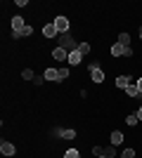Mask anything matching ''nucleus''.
Wrapping results in <instances>:
<instances>
[{
  "instance_id": "obj_10",
  "label": "nucleus",
  "mask_w": 142,
  "mask_h": 158,
  "mask_svg": "<svg viewBox=\"0 0 142 158\" xmlns=\"http://www.w3.org/2000/svg\"><path fill=\"white\" fill-rule=\"evenodd\" d=\"M130 85V76L123 73V76H116V90H126Z\"/></svg>"
},
{
  "instance_id": "obj_29",
  "label": "nucleus",
  "mask_w": 142,
  "mask_h": 158,
  "mask_svg": "<svg viewBox=\"0 0 142 158\" xmlns=\"http://www.w3.org/2000/svg\"><path fill=\"white\" fill-rule=\"evenodd\" d=\"M97 158H104V156H97Z\"/></svg>"
},
{
  "instance_id": "obj_28",
  "label": "nucleus",
  "mask_w": 142,
  "mask_h": 158,
  "mask_svg": "<svg viewBox=\"0 0 142 158\" xmlns=\"http://www.w3.org/2000/svg\"><path fill=\"white\" fill-rule=\"evenodd\" d=\"M140 40H142V28H140Z\"/></svg>"
},
{
  "instance_id": "obj_24",
  "label": "nucleus",
  "mask_w": 142,
  "mask_h": 158,
  "mask_svg": "<svg viewBox=\"0 0 142 158\" xmlns=\"http://www.w3.org/2000/svg\"><path fill=\"white\" fill-rule=\"evenodd\" d=\"M33 83H36V85H43V83H47V80H45V76H36Z\"/></svg>"
},
{
  "instance_id": "obj_14",
  "label": "nucleus",
  "mask_w": 142,
  "mask_h": 158,
  "mask_svg": "<svg viewBox=\"0 0 142 158\" xmlns=\"http://www.w3.org/2000/svg\"><path fill=\"white\" fill-rule=\"evenodd\" d=\"M118 45L123 47H130V33H118V40H116Z\"/></svg>"
},
{
  "instance_id": "obj_4",
  "label": "nucleus",
  "mask_w": 142,
  "mask_h": 158,
  "mask_svg": "<svg viewBox=\"0 0 142 158\" xmlns=\"http://www.w3.org/2000/svg\"><path fill=\"white\" fill-rule=\"evenodd\" d=\"M52 24L57 26V31H59L62 35H64V33H69V28H71V26H69V19H67V17H62V14H59V17H54Z\"/></svg>"
},
{
  "instance_id": "obj_15",
  "label": "nucleus",
  "mask_w": 142,
  "mask_h": 158,
  "mask_svg": "<svg viewBox=\"0 0 142 158\" xmlns=\"http://www.w3.org/2000/svg\"><path fill=\"white\" fill-rule=\"evenodd\" d=\"M76 139V130H62V142H74Z\"/></svg>"
},
{
  "instance_id": "obj_6",
  "label": "nucleus",
  "mask_w": 142,
  "mask_h": 158,
  "mask_svg": "<svg viewBox=\"0 0 142 158\" xmlns=\"http://www.w3.org/2000/svg\"><path fill=\"white\" fill-rule=\"evenodd\" d=\"M43 76H45L47 83H59V69H52V66H50V69L43 71Z\"/></svg>"
},
{
  "instance_id": "obj_11",
  "label": "nucleus",
  "mask_w": 142,
  "mask_h": 158,
  "mask_svg": "<svg viewBox=\"0 0 142 158\" xmlns=\"http://www.w3.org/2000/svg\"><path fill=\"white\" fill-rule=\"evenodd\" d=\"M81 59H83V54L78 52V50H74V52H69V61H67V64H71V66H81Z\"/></svg>"
},
{
  "instance_id": "obj_1",
  "label": "nucleus",
  "mask_w": 142,
  "mask_h": 158,
  "mask_svg": "<svg viewBox=\"0 0 142 158\" xmlns=\"http://www.w3.org/2000/svg\"><path fill=\"white\" fill-rule=\"evenodd\" d=\"M59 47H64V50H69V52H74V50H78V43L74 40L71 33H64L62 40H59Z\"/></svg>"
},
{
  "instance_id": "obj_23",
  "label": "nucleus",
  "mask_w": 142,
  "mask_h": 158,
  "mask_svg": "<svg viewBox=\"0 0 142 158\" xmlns=\"http://www.w3.org/2000/svg\"><path fill=\"white\" fill-rule=\"evenodd\" d=\"M21 35H26V38H28V35H33V26H28V24H26V28L21 31Z\"/></svg>"
},
{
  "instance_id": "obj_17",
  "label": "nucleus",
  "mask_w": 142,
  "mask_h": 158,
  "mask_svg": "<svg viewBox=\"0 0 142 158\" xmlns=\"http://www.w3.org/2000/svg\"><path fill=\"white\" fill-rule=\"evenodd\" d=\"M137 123H140V118H137V113H128V116H126V125L135 127Z\"/></svg>"
},
{
  "instance_id": "obj_26",
  "label": "nucleus",
  "mask_w": 142,
  "mask_h": 158,
  "mask_svg": "<svg viewBox=\"0 0 142 158\" xmlns=\"http://www.w3.org/2000/svg\"><path fill=\"white\" fill-rule=\"evenodd\" d=\"M135 85H137V90H140V94H142V78H137V83H135Z\"/></svg>"
},
{
  "instance_id": "obj_3",
  "label": "nucleus",
  "mask_w": 142,
  "mask_h": 158,
  "mask_svg": "<svg viewBox=\"0 0 142 158\" xmlns=\"http://www.w3.org/2000/svg\"><path fill=\"white\" fill-rule=\"evenodd\" d=\"M52 59H54V61H62V64H67V61H69V50H64V47L57 45V47L52 50Z\"/></svg>"
},
{
  "instance_id": "obj_19",
  "label": "nucleus",
  "mask_w": 142,
  "mask_h": 158,
  "mask_svg": "<svg viewBox=\"0 0 142 158\" xmlns=\"http://www.w3.org/2000/svg\"><path fill=\"white\" fill-rule=\"evenodd\" d=\"M21 78H24V80H33V78H36V73L31 71V69H24V71H21Z\"/></svg>"
},
{
  "instance_id": "obj_12",
  "label": "nucleus",
  "mask_w": 142,
  "mask_h": 158,
  "mask_svg": "<svg viewBox=\"0 0 142 158\" xmlns=\"http://www.w3.org/2000/svg\"><path fill=\"white\" fill-rule=\"evenodd\" d=\"M123 92H126V97H130V99H140V90H137V85H135V83H130V85L126 87Z\"/></svg>"
},
{
  "instance_id": "obj_16",
  "label": "nucleus",
  "mask_w": 142,
  "mask_h": 158,
  "mask_svg": "<svg viewBox=\"0 0 142 158\" xmlns=\"http://www.w3.org/2000/svg\"><path fill=\"white\" fill-rule=\"evenodd\" d=\"M102 156L104 158H116V146H102Z\"/></svg>"
},
{
  "instance_id": "obj_8",
  "label": "nucleus",
  "mask_w": 142,
  "mask_h": 158,
  "mask_svg": "<svg viewBox=\"0 0 142 158\" xmlns=\"http://www.w3.org/2000/svg\"><path fill=\"white\" fill-rule=\"evenodd\" d=\"M90 78H93L95 85H102V83H104V71H102L100 66H97V69H90Z\"/></svg>"
},
{
  "instance_id": "obj_20",
  "label": "nucleus",
  "mask_w": 142,
  "mask_h": 158,
  "mask_svg": "<svg viewBox=\"0 0 142 158\" xmlns=\"http://www.w3.org/2000/svg\"><path fill=\"white\" fill-rule=\"evenodd\" d=\"M69 76H71V71H69L67 66H62V69H59V83H62V80H67Z\"/></svg>"
},
{
  "instance_id": "obj_2",
  "label": "nucleus",
  "mask_w": 142,
  "mask_h": 158,
  "mask_svg": "<svg viewBox=\"0 0 142 158\" xmlns=\"http://www.w3.org/2000/svg\"><path fill=\"white\" fill-rule=\"evenodd\" d=\"M111 57H133V47H123V45H111Z\"/></svg>"
},
{
  "instance_id": "obj_25",
  "label": "nucleus",
  "mask_w": 142,
  "mask_h": 158,
  "mask_svg": "<svg viewBox=\"0 0 142 158\" xmlns=\"http://www.w3.org/2000/svg\"><path fill=\"white\" fill-rule=\"evenodd\" d=\"M93 156H102V146H93Z\"/></svg>"
},
{
  "instance_id": "obj_13",
  "label": "nucleus",
  "mask_w": 142,
  "mask_h": 158,
  "mask_svg": "<svg viewBox=\"0 0 142 158\" xmlns=\"http://www.w3.org/2000/svg\"><path fill=\"white\" fill-rule=\"evenodd\" d=\"M109 139H111V146H118V144H123V142H126V137H123V132H121V130H114Z\"/></svg>"
},
{
  "instance_id": "obj_9",
  "label": "nucleus",
  "mask_w": 142,
  "mask_h": 158,
  "mask_svg": "<svg viewBox=\"0 0 142 158\" xmlns=\"http://www.w3.org/2000/svg\"><path fill=\"white\" fill-rule=\"evenodd\" d=\"M0 153H2V156H14V153H17V146L12 144V142H2V144H0Z\"/></svg>"
},
{
  "instance_id": "obj_21",
  "label": "nucleus",
  "mask_w": 142,
  "mask_h": 158,
  "mask_svg": "<svg viewBox=\"0 0 142 158\" xmlns=\"http://www.w3.org/2000/svg\"><path fill=\"white\" fill-rule=\"evenodd\" d=\"M64 158H81V151H78V149H69V151L64 153Z\"/></svg>"
},
{
  "instance_id": "obj_5",
  "label": "nucleus",
  "mask_w": 142,
  "mask_h": 158,
  "mask_svg": "<svg viewBox=\"0 0 142 158\" xmlns=\"http://www.w3.org/2000/svg\"><path fill=\"white\" fill-rule=\"evenodd\" d=\"M57 35H59V31H57V26H54L52 21H50V24H43V38L52 40V38H57Z\"/></svg>"
},
{
  "instance_id": "obj_22",
  "label": "nucleus",
  "mask_w": 142,
  "mask_h": 158,
  "mask_svg": "<svg viewBox=\"0 0 142 158\" xmlns=\"http://www.w3.org/2000/svg\"><path fill=\"white\" fill-rule=\"evenodd\" d=\"M135 156H137V151H135V149H126V151L121 153V158H135Z\"/></svg>"
},
{
  "instance_id": "obj_27",
  "label": "nucleus",
  "mask_w": 142,
  "mask_h": 158,
  "mask_svg": "<svg viewBox=\"0 0 142 158\" xmlns=\"http://www.w3.org/2000/svg\"><path fill=\"white\" fill-rule=\"evenodd\" d=\"M137 118H140V123H142V106L137 109Z\"/></svg>"
},
{
  "instance_id": "obj_18",
  "label": "nucleus",
  "mask_w": 142,
  "mask_h": 158,
  "mask_svg": "<svg viewBox=\"0 0 142 158\" xmlns=\"http://www.w3.org/2000/svg\"><path fill=\"white\" fill-rule=\"evenodd\" d=\"M78 52L85 57V54H90V43H78Z\"/></svg>"
},
{
  "instance_id": "obj_30",
  "label": "nucleus",
  "mask_w": 142,
  "mask_h": 158,
  "mask_svg": "<svg viewBox=\"0 0 142 158\" xmlns=\"http://www.w3.org/2000/svg\"><path fill=\"white\" fill-rule=\"evenodd\" d=\"M118 158H121V156H118Z\"/></svg>"
},
{
  "instance_id": "obj_7",
  "label": "nucleus",
  "mask_w": 142,
  "mask_h": 158,
  "mask_svg": "<svg viewBox=\"0 0 142 158\" xmlns=\"http://www.w3.org/2000/svg\"><path fill=\"white\" fill-rule=\"evenodd\" d=\"M12 33H21L24 28H26V21H24V17H12Z\"/></svg>"
}]
</instances>
